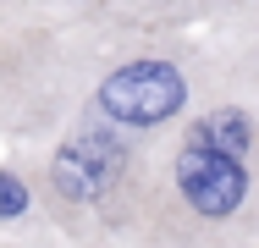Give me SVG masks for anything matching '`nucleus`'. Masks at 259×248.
<instances>
[{"instance_id": "f257e3e1", "label": "nucleus", "mask_w": 259, "mask_h": 248, "mask_svg": "<svg viewBox=\"0 0 259 248\" xmlns=\"http://www.w3.org/2000/svg\"><path fill=\"white\" fill-rule=\"evenodd\" d=\"M215 66V33H155L110 6L0 28V144L22 149L94 116L133 138L171 133Z\"/></svg>"}, {"instance_id": "f03ea898", "label": "nucleus", "mask_w": 259, "mask_h": 248, "mask_svg": "<svg viewBox=\"0 0 259 248\" xmlns=\"http://www.w3.org/2000/svg\"><path fill=\"white\" fill-rule=\"evenodd\" d=\"M121 248H259V149L182 116L149 144Z\"/></svg>"}, {"instance_id": "7ed1b4c3", "label": "nucleus", "mask_w": 259, "mask_h": 248, "mask_svg": "<svg viewBox=\"0 0 259 248\" xmlns=\"http://www.w3.org/2000/svg\"><path fill=\"white\" fill-rule=\"evenodd\" d=\"M155 138H133L110 121L77 116L39 144L11 149L33 182L39 215L66 248H121L144 160Z\"/></svg>"}, {"instance_id": "20e7f679", "label": "nucleus", "mask_w": 259, "mask_h": 248, "mask_svg": "<svg viewBox=\"0 0 259 248\" xmlns=\"http://www.w3.org/2000/svg\"><path fill=\"white\" fill-rule=\"evenodd\" d=\"M110 11L133 28L155 33H215L243 17H259V0H110Z\"/></svg>"}, {"instance_id": "39448f33", "label": "nucleus", "mask_w": 259, "mask_h": 248, "mask_svg": "<svg viewBox=\"0 0 259 248\" xmlns=\"http://www.w3.org/2000/svg\"><path fill=\"white\" fill-rule=\"evenodd\" d=\"M17 232H50V226L39 215V198H33L22 160L6 149L0 154V237H17Z\"/></svg>"}, {"instance_id": "423d86ee", "label": "nucleus", "mask_w": 259, "mask_h": 248, "mask_svg": "<svg viewBox=\"0 0 259 248\" xmlns=\"http://www.w3.org/2000/svg\"><path fill=\"white\" fill-rule=\"evenodd\" d=\"M110 0H0V28L6 22H28V17H83L105 11Z\"/></svg>"}, {"instance_id": "0eeeda50", "label": "nucleus", "mask_w": 259, "mask_h": 248, "mask_svg": "<svg viewBox=\"0 0 259 248\" xmlns=\"http://www.w3.org/2000/svg\"><path fill=\"white\" fill-rule=\"evenodd\" d=\"M0 248H66L55 232H17V237H0Z\"/></svg>"}]
</instances>
